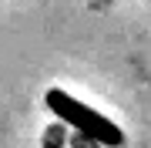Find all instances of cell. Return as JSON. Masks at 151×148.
Masks as SVG:
<instances>
[{"instance_id":"1","label":"cell","mask_w":151,"mask_h":148,"mask_svg":"<svg viewBox=\"0 0 151 148\" xmlns=\"http://www.w3.org/2000/svg\"><path fill=\"white\" fill-rule=\"evenodd\" d=\"M47 108L54 111V115L64 121V125L77 128V131H81L84 138H91V142H97V145H108V148L124 145V131H121L118 125H114L111 118H104L101 111L87 108L84 101L70 98L67 91L50 88V91H47Z\"/></svg>"}]
</instances>
